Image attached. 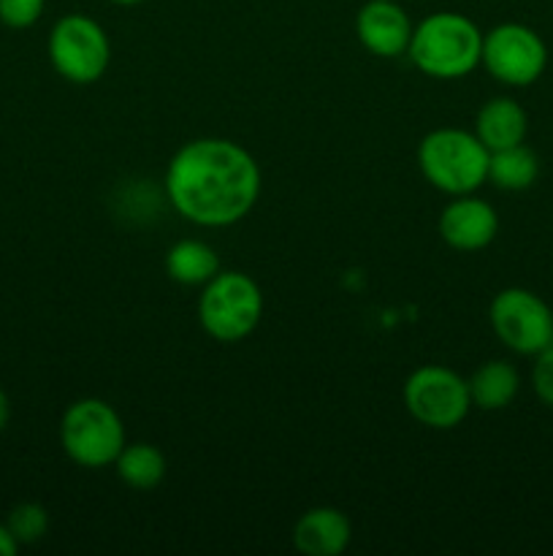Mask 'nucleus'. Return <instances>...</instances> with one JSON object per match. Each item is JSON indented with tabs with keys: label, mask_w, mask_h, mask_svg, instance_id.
<instances>
[{
	"label": "nucleus",
	"mask_w": 553,
	"mask_h": 556,
	"mask_svg": "<svg viewBox=\"0 0 553 556\" xmlns=\"http://www.w3.org/2000/svg\"><path fill=\"white\" fill-rule=\"evenodd\" d=\"M526 130H529L526 109L518 101H513V98H491L477 112L475 136L483 141L488 152L524 144Z\"/></svg>",
	"instance_id": "nucleus-13"
},
{
	"label": "nucleus",
	"mask_w": 553,
	"mask_h": 556,
	"mask_svg": "<svg viewBox=\"0 0 553 556\" xmlns=\"http://www.w3.org/2000/svg\"><path fill=\"white\" fill-rule=\"evenodd\" d=\"M350 519L336 508H312L293 527V546L307 556H336L350 543Z\"/></svg>",
	"instance_id": "nucleus-12"
},
{
	"label": "nucleus",
	"mask_w": 553,
	"mask_h": 556,
	"mask_svg": "<svg viewBox=\"0 0 553 556\" xmlns=\"http://www.w3.org/2000/svg\"><path fill=\"white\" fill-rule=\"evenodd\" d=\"M531 389L542 405L553 407V345L537 353L535 369H531Z\"/></svg>",
	"instance_id": "nucleus-20"
},
{
	"label": "nucleus",
	"mask_w": 553,
	"mask_h": 556,
	"mask_svg": "<svg viewBox=\"0 0 553 556\" xmlns=\"http://www.w3.org/2000/svg\"><path fill=\"white\" fill-rule=\"evenodd\" d=\"M49 60L70 85H92L106 74L112 43L95 20L85 14H65L49 33Z\"/></svg>",
	"instance_id": "nucleus-6"
},
{
	"label": "nucleus",
	"mask_w": 553,
	"mask_h": 556,
	"mask_svg": "<svg viewBox=\"0 0 553 556\" xmlns=\"http://www.w3.org/2000/svg\"><path fill=\"white\" fill-rule=\"evenodd\" d=\"M112 3H117V5H139V3H144V0H112Z\"/></svg>",
	"instance_id": "nucleus-23"
},
{
	"label": "nucleus",
	"mask_w": 553,
	"mask_h": 556,
	"mask_svg": "<svg viewBox=\"0 0 553 556\" xmlns=\"http://www.w3.org/2000/svg\"><path fill=\"white\" fill-rule=\"evenodd\" d=\"M480 63L502 85L529 87L545 71L548 47L531 27L504 22L483 36Z\"/></svg>",
	"instance_id": "nucleus-9"
},
{
	"label": "nucleus",
	"mask_w": 553,
	"mask_h": 556,
	"mask_svg": "<svg viewBox=\"0 0 553 556\" xmlns=\"http://www.w3.org/2000/svg\"><path fill=\"white\" fill-rule=\"evenodd\" d=\"M60 443L70 462L79 467L114 465L125 448V427L108 402L79 400L63 413L60 421Z\"/></svg>",
	"instance_id": "nucleus-5"
},
{
	"label": "nucleus",
	"mask_w": 553,
	"mask_h": 556,
	"mask_svg": "<svg viewBox=\"0 0 553 556\" xmlns=\"http://www.w3.org/2000/svg\"><path fill=\"white\" fill-rule=\"evenodd\" d=\"M114 467H117L119 481L128 483L130 489H139V492H150L166 478V456L157 445L150 443L125 445L114 459Z\"/></svg>",
	"instance_id": "nucleus-17"
},
{
	"label": "nucleus",
	"mask_w": 553,
	"mask_h": 556,
	"mask_svg": "<svg viewBox=\"0 0 553 556\" xmlns=\"http://www.w3.org/2000/svg\"><path fill=\"white\" fill-rule=\"evenodd\" d=\"M16 548H20V543L14 541V535L9 532V527L0 525V556H14Z\"/></svg>",
	"instance_id": "nucleus-21"
},
{
	"label": "nucleus",
	"mask_w": 553,
	"mask_h": 556,
	"mask_svg": "<svg viewBox=\"0 0 553 556\" xmlns=\"http://www.w3.org/2000/svg\"><path fill=\"white\" fill-rule=\"evenodd\" d=\"M166 193L184 220L231 226L253 212L260 195V168L236 141L195 139L173 152Z\"/></svg>",
	"instance_id": "nucleus-1"
},
{
	"label": "nucleus",
	"mask_w": 553,
	"mask_h": 556,
	"mask_svg": "<svg viewBox=\"0 0 553 556\" xmlns=\"http://www.w3.org/2000/svg\"><path fill=\"white\" fill-rule=\"evenodd\" d=\"M537 174H540V161H537L535 152L524 144L493 150L491 155H488V179H491L499 190L518 193V190L531 188Z\"/></svg>",
	"instance_id": "nucleus-16"
},
{
	"label": "nucleus",
	"mask_w": 553,
	"mask_h": 556,
	"mask_svg": "<svg viewBox=\"0 0 553 556\" xmlns=\"http://www.w3.org/2000/svg\"><path fill=\"white\" fill-rule=\"evenodd\" d=\"M47 0H0V22L14 30L33 27L43 14Z\"/></svg>",
	"instance_id": "nucleus-19"
},
{
	"label": "nucleus",
	"mask_w": 553,
	"mask_h": 556,
	"mask_svg": "<svg viewBox=\"0 0 553 556\" xmlns=\"http://www.w3.org/2000/svg\"><path fill=\"white\" fill-rule=\"evenodd\" d=\"M499 231V217L488 201L475 199L472 193L455 195L439 215V237L455 250L475 253L488 248Z\"/></svg>",
	"instance_id": "nucleus-10"
},
{
	"label": "nucleus",
	"mask_w": 553,
	"mask_h": 556,
	"mask_svg": "<svg viewBox=\"0 0 553 556\" xmlns=\"http://www.w3.org/2000/svg\"><path fill=\"white\" fill-rule=\"evenodd\" d=\"M488 318L493 334L510 351L537 356L542 348L553 345V309L526 288L499 291L488 309Z\"/></svg>",
	"instance_id": "nucleus-8"
},
{
	"label": "nucleus",
	"mask_w": 553,
	"mask_h": 556,
	"mask_svg": "<svg viewBox=\"0 0 553 556\" xmlns=\"http://www.w3.org/2000/svg\"><path fill=\"white\" fill-rule=\"evenodd\" d=\"M263 315V293L244 271H217L198 299V320L217 342H239L255 331Z\"/></svg>",
	"instance_id": "nucleus-4"
},
{
	"label": "nucleus",
	"mask_w": 553,
	"mask_h": 556,
	"mask_svg": "<svg viewBox=\"0 0 553 556\" xmlns=\"http://www.w3.org/2000/svg\"><path fill=\"white\" fill-rule=\"evenodd\" d=\"M488 155L475 134L461 128H437L417 147L421 174L448 195L475 193L488 179Z\"/></svg>",
	"instance_id": "nucleus-3"
},
{
	"label": "nucleus",
	"mask_w": 553,
	"mask_h": 556,
	"mask_svg": "<svg viewBox=\"0 0 553 556\" xmlns=\"http://www.w3.org/2000/svg\"><path fill=\"white\" fill-rule=\"evenodd\" d=\"M5 527L14 535V541L20 546H30V543H38L49 530V514L43 505L38 503H20L11 508L9 519H5Z\"/></svg>",
	"instance_id": "nucleus-18"
},
{
	"label": "nucleus",
	"mask_w": 553,
	"mask_h": 556,
	"mask_svg": "<svg viewBox=\"0 0 553 556\" xmlns=\"http://www.w3.org/2000/svg\"><path fill=\"white\" fill-rule=\"evenodd\" d=\"M9 418H11V402H9V396H5V391L0 389V432L5 429Z\"/></svg>",
	"instance_id": "nucleus-22"
},
{
	"label": "nucleus",
	"mask_w": 553,
	"mask_h": 556,
	"mask_svg": "<svg viewBox=\"0 0 553 556\" xmlns=\"http://www.w3.org/2000/svg\"><path fill=\"white\" fill-rule=\"evenodd\" d=\"M166 271L179 286H206L220 271V258L201 239H182L166 253Z\"/></svg>",
	"instance_id": "nucleus-15"
},
{
	"label": "nucleus",
	"mask_w": 553,
	"mask_h": 556,
	"mask_svg": "<svg viewBox=\"0 0 553 556\" xmlns=\"http://www.w3.org/2000/svg\"><path fill=\"white\" fill-rule=\"evenodd\" d=\"M466 386H470L472 405L480 410H502L518 394L520 378L510 362H486L475 369Z\"/></svg>",
	"instance_id": "nucleus-14"
},
{
	"label": "nucleus",
	"mask_w": 553,
	"mask_h": 556,
	"mask_svg": "<svg viewBox=\"0 0 553 556\" xmlns=\"http://www.w3.org/2000/svg\"><path fill=\"white\" fill-rule=\"evenodd\" d=\"M410 60L417 71L434 79H459L480 65L483 33L470 16L437 11L412 27Z\"/></svg>",
	"instance_id": "nucleus-2"
},
{
	"label": "nucleus",
	"mask_w": 553,
	"mask_h": 556,
	"mask_svg": "<svg viewBox=\"0 0 553 556\" xmlns=\"http://www.w3.org/2000/svg\"><path fill=\"white\" fill-rule=\"evenodd\" d=\"M404 405L423 427L453 429L464 421L472 407L470 386L453 369L428 364L407 378Z\"/></svg>",
	"instance_id": "nucleus-7"
},
{
	"label": "nucleus",
	"mask_w": 553,
	"mask_h": 556,
	"mask_svg": "<svg viewBox=\"0 0 553 556\" xmlns=\"http://www.w3.org/2000/svg\"><path fill=\"white\" fill-rule=\"evenodd\" d=\"M356 36L377 58H399L412 38V22L394 0H369L356 14Z\"/></svg>",
	"instance_id": "nucleus-11"
}]
</instances>
